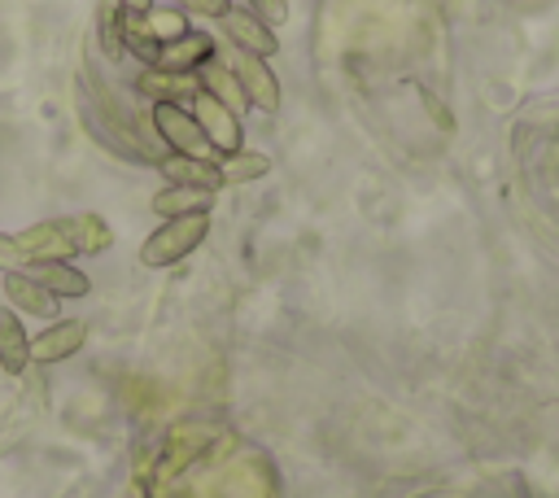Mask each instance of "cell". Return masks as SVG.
<instances>
[{
  "label": "cell",
  "mask_w": 559,
  "mask_h": 498,
  "mask_svg": "<svg viewBox=\"0 0 559 498\" xmlns=\"http://www.w3.org/2000/svg\"><path fill=\"white\" fill-rule=\"evenodd\" d=\"M153 131L162 135L170 157H205L210 162V153H214L205 131L197 127V118L179 100H153Z\"/></svg>",
  "instance_id": "cell-2"
},
{
  "label": "cell",
  "mask_w": 559,
  "mask_h": 498,
  "mask_svg": "<svg viewBox=\"0 0 559 498\" xmlns=\"http://www.w3.org/2000/svg\"><path fill=\"white\" fill-rule=\"evenodd\" d=\"M210 57H214V39H210L205 31H183V35H175V39L157 44L153 57H148V66H153V70H166V74H192V70L205 66Z\"/></svg>",
  "instance_id": "cell-4"
},
{
  "label": "cell",
  "mask_w": 559,
  "mask_h": 498,
  "mask_svg": "<svg viewBox=\"0 0 559 498\" xmlns=\"http://www.w3.org/2000/svg\"><path fill=\"white\" fill-rule=\"evenodd\" d=\"M57 227H61L70 253H100L114 240V232L100 214H70V218H57Z\"/></svg>",
  "instance_id": "cell-10"
},
{
  "label": "cell",
  "mask_w": 559,
  "mask_h": 498,
  "mask_svg": "<svg viewBox=\"0 0 559 498\" xmlns=\"http://www.w3.org/2000/svg\"><path fill=\"white\" fill-rule=\"evenodd\" d=\"M122 4V13H148L153 9V0H118Z\"/></svg>",
  "instance_id": "cell-19"
},
{
  "label": "cell",
  "mask_w": 559,
  "mask_h": 498,
  "mask_svg": "<svg viewBox=\"0 0 559 498\" xmlns=\"http://www.w3.org/2000/svg\"><path fill=\"white\" fill-rule=\"evenodd\" d=\"M179 9H188L197 17H223L231 9V0H179Z\"/></svg>",
  "instance_id": "cell-18"
},
{
  "label": "cell",
  "mask_w": 559,
  "mask_h": 498,
  "mask_svg": "<svg viewBox=\"0 0 559 498\" xmlns=\"http://www.w3.org/2000/svg\"><path fill=\"white\" fill-rule=\"evenodd\" d=\"M83 345H87V323L83 319H52L31 341V358L35 363H61V358H74Z\"/></svg>",
  "instance_id": "cell-7"
},
{
  "label": "cell",
  "mask_w": 559,
  "mask_h": 498,
  "mask_svg": "<svg viewBox=\"0 0 559 498\" xmlns=\"http://www.w3.org/2000/svg\"><path fill=\"white\" fill-rule=\"evenodd\" d=\"M188 114L197 118V127L205 131V140H210V149H214V153L231 157V153H240V149H245V127H240V114H231L227 105H218V100H214V96H205L201 87L192 92Z\"/></svg>",
  "instance_id": "cell-3"
},
{
  "label": "cell",
  "mask_w": 559,
  "mask_h": 498,
  "mask_svg": "<svg viewBox=\"0 0 559 498\" xmlns=\"http://www.w3.org/2000/svg\"><path fill=\"white\" fill-rule=\"evenodd\" d=\"M205 236H210V210L166 218V223H157V232L144 236L140 262H144V266H157V271H162V266H175V262H183Z\"/></svg>",
  "instance_id": "cell-1"
},
{
  "label": "cell",
  "mask_w": 559,
  "mask_h": 498,
  "mask_svg": "<svg viewBox=\"0 0 559 498\" xmlns=\"http://www.w3.org/2000/svg\"><path fill=\"white\" fill-rule=\"evenodd\" d=\"M218 170H223V183H253V179H262L266 170H271V157L266 153H231V157H223L218 162Z\"/></svg>",
  "instance_id": "cell-16"
},
{
  "label": "cell",
  "mask_w": 559,
  "mask_h": 498,
  "mask_svg": "<svg viewBox=\"0 0 559 498\" xmlns=\"http://www.w3.org/2000/svg\"><path fill=\"white\" fill-rule=\"evenodd\" d=\"M218 22H223L227 39H231V44H236L245 57H262V61H266V57H275V52H280L275 31H271V26H262V22H258L249 9H227Z\"/></svg>",
  "instance_id": "cell-5"
},
{
  "label": "cell",
  "mask_w": 559,
  "mask_h": 498,
  "mask_svg": "<svg viewBox=\"0 0 559 498\" xmlns=\"http://www.w3.org/2000/svg\"><path fill=\"white\" fill-rule=\"evenodd\" d=\"M231 74H236V83H240V92H245L249 105H258L266 114L280 109V79L271 74V66H262V57H245L240 52L231 61Z\"/></svg>",
  "instance_id": "cell-8"
},
{
  "label": "cell",
  "mask_w": 559,
  "mask_h": 498,
  "mask_svg": "<svg viewBox=\"0 0 559 498\" xmlns=\"http://www.w3.org/2000/svg\"><path fill=\"white\" fill-rule=\"evenodd\" d=\"M26 275L39 280L57 301H74V297H87L92 293V280L74 262H66V258H31Z\"/></svg>",
  "instance_id": "cell-6"
},
{
  "label": "cell",
  "mask_w": 559,
  "mask_h": 498,
  "mask_svg": "<svg viewBox=\"0 0 559 498\" xmlns=\"http://www.w3.org/2000/svg\"><path fill=\"white\" fill-rule=\"evenodd\" d=\"M26 363H31V336H26L22 319H17V310L0 306V367L9 376H22Z\"/></svg>",
  "instance_id": "cell-11"
},
{
  "label": "cell",
  "mask_w": 559,
  "mask_h": 498,
  "mask_svg": "<svg viewBox=\"0 0 559 498\" xmlns=\"http://www.w3.org/2000/svg\"><path fill=\"white\" fill-rule=\"evenodd\" d=\"M197 87H201L205 96H214L218 105H227L231 114H245V109H249V100H245V92H240L231 66H214V61L197 66Z\"/></svg>",
  "instance_id": "cell-13"
},
{
  "label": "cell",
  "mask_w": 559,
  "mask_h": 498,
  "mask_svg": "<svg viewBox=\"0 0 559 498\" xmlns=\"http://www.w3.org/2000/svg\"><path fill=\"white\" fill-rule=\"evenodd\" d=\"M249 13L262 22V26H284L288 22V0H249Z\"/></svg>",
  "instance_id": "cell-17"
},
{
  "label": "cell",
  "mask_w": 559,
  "mask_h": 498,
  "mask_svg": "<svg viewBox=\"0 0 559 498\" xmlns=\"http://www.w3.org/2000/svg\"><path fill=\"white\" fill-rule=\"evenodd\" d=\"M135 87H140L144 96H157V100H192L197 79H188V74H166V70H148V74H140Z\"/></svg>",
  "instance_id": "cell-15"
},
{
  "label": "cell",
  "mask_w": 559,
  "mask_h": 498,
  "mask_svg": "<svg viewBox=\"0 0 559 498\" xmlns=\"http://www.w3.org/2000/svg\"><path fill=\"white\" fill-rule=\"evenodd\" d=\"M162 170H166V179L179 183V188H201V192H218V188H223V170H218L214 157H210V162H205V157H166Z\"/></svg>",
  "instance_id": "cell-12"
},
{
  "label": "cell",
  "mask_w": 559,
  "mask_h": 498,
  "mask_svg": "<svg viewBox=\"0 0 559 498\" xmlns=\"http://www.w3.org/2000/svg\"><path fill=\"white\" fill-rule=\"evenodd\" d=\"M0 288H4L9 306L22 310V315H35V319H52L57 315V297L39 280H31L26 271H4L0 275Z\"/></svg>",
  "instance_id": "cell-9"
},
{
  "label": "cell",
  "mask_w": 559,
  "mask_h": 498,
  "mask_svg": "<svg viewBox=\"0 0 559 498\" xmlns=\"http://www.w3.org/2000/svg\"><path fill=\"white\" fill-rule=\"evenodd\" d=\"M210 201H214V192L170 183V188H162V192L153 197V210H157L162 218H179V214H201V210H210Z\"/></svg>",
  "instance_id": "cell-14"
}]
</instances>
